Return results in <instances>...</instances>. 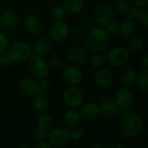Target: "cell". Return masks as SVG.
Here are the masks:
<instances>
[{"label":"cell","mask_w":148,"mask_h":148,"mask_svg":"<svg viewBox=\"0 0 148 148\" xmlns=\"http://www.w3.org/2000/svg\"><path fill=\"white\" fill-rule=\"evenodd\" d=\"M143 128V120L141 116L129 111L123 113L118 125V133L124 140H133L136 138Z\"/></svg>","instance_id":"cell-1"},{"label":"cell","mask_w":148,"mask_h":148,"mask_svg":"<svg viewBox=\"0 0 148 148\" xmlns=\"http://www.w3.org/2000/svg\"><path fill=\"white\" fill-rule=\"evenodd\" d=\"M110 35L103 27H95L89 31L84 39L85 48L94 52H103L110 45Z\"/></svg>","instance_id":"cell-2"},{"label":"cell","mask_w":148,"mask_h":148,"mask_svg":"<svg viewBox=\"0 0 148 148\" xmlns=\"http://www.w3.org/2000/svg\"><path fill=\"white\" fill-rule=\"evenodd\" d=\"M6 53L12 63H23L33 54L32 45L26 41L16 40L10 43Z\"/></svg>","instance_id":"cell-3"},{"label":"cell","mask_w":148,"mask_h":148,"mask_svg":"<svg viewBox=\"0 0 148 148\" xmlns=\"http://www.w3.org/2000/svg\"><path fill=\"white\" fill-rule=\"evenodd\" d=\"M26 62L27 70L32 78L40 80L46 79L49 76L50 69L44 56L33 53Z\"/></svg>","instance_id":"cell-4"},{"label":"cell","mask_w":148,"mask_h":148,"mask_svg":"<svg viewBox=\"0 0 148 148\" xmlns=\"http://www.w3.org/2000/svg\"><path fill=\"white\" fill-rule=\"evenodd\" d=\"M114 101L116 104L120 113L123 114L133 110L135 105V97L131 90L126 87H121L116 91Z\"/></svg>","instance_id":"cell-5"},{"label":"cell","mask_w":148,"mask_h":148,"mask_svg":"<svg viewBox=\"0 0 148 148\" xmlns=\"http://www.w3.org/2000/svg\"><path fill=\"white\" fill-rule=\"evenodd\" d=\"M107 61L112 66L121 68L127 65L131 58V53L125 46H114L111 48L107 54Z\"/></svg>","instance_id":"cell-6"},{"label":"cell","mask_w":148,"mask_h":148,"mask_svg":"<svg viewBox=\"0 0 148 148\" xmlns=\"http://www.w3.org/2000/svg\"><path fill=\"white\" fill-rule=\"evenodd\" d=\"M63 103L70 109L79 108L84 100V95L82 91L77 86L68 85L62 92Z\"/></svg>","instance_id":"cell-7"},{"label":"cell","mask_w":148,"mask_h":148,"mask_svg":"<svg viewBox=\"0 0 148 148\" xmlns=\"http://www.w3.org/2000/svg\"><path fill=\"white\" fill-rule=\"evenodd\" d=\"M70 34L69 24L64 20L54 21L49 27V36L52 42L58 44L65 43Z\"/></svg>","instance_id":"cell-8"},{"label":"cell","mask_w":148,"mask_h":148,"mask_svg":"<svg viewBox=\"0 0 148 148\" xmlns=\"http://www.w3.org/2000/svg\"><path fill=\"white\" fill-rule=\"evenodd\" d=\"M62 79L68 85H79L84 79V73L81 67L76 65L69 64L63 66L62 72Z\"/></svg>","instance_id":"cell-9"},{"label":"cell","mask_w":148,"mask_h":148,"mask_svg":"<svg viewBox=\"0 0 148 148\" xmlns=\"http://www.w3.org/2000/svg\"><path fill=\"white\" fill-rule=\"evenodd\" d=\"M115 11L113 9V6L103 3L99 5L94 11L93 17L94 21L100 27H105L108 24L114 19Z\"/></svg>","instance_id":"cell-10"},{"label":"cell","mask_w":148,"mask_h":148,"mask_svg":"<svg viewBox=\"0 0 148 148\" xmlns=\"http://www.w3.org/2000/svg\"><path fill=\"white\" fill-rule=\"evenodd\" d=\"M47 139L49 143L54 147H66L70 140L69 130L63 126H54L48 133Z\"/></svg>","instance_id":"cell-11"},{"label":"cell","mask_w":148,"mask_h":148,"mask_svg":"<svg viewBox=\"0 0 148 148\" xmlns=\"http://www.w3.org/2000/svg\"><path fill=\"white\" fill-rule=\"evenodd\" d=\"M88 52L84 45L74 44L68 50L67 56L71 64L81 66L88 62L89 57Z\"/></svg>","instance_id":"cell-12"},{"label":"cell","mask_w":148,"mask_h":148,"mask_svg":"<svg viewBox=\"0 0 148 148\" xmlns=\"http://www.w3.org/2000/svg\"><path fill=\"white\" fill-rule=\"evenodd\" d=\"M17 89L23 96L26 98H34L39 93L38 80L32 77L23 78L18 82Z\"/></svg>","instance_id":"cell-13"},{"label":"cell","mask_w":148,"mask_h":148,"mask_svg":"<svg viewBox=\"0 0 148 148\" xmlns=\"http://www.w3.org/2000/svg\"><path fill=\"white\" fill-rule=\"evenodd\" d=\"M94 80L97 86L102 89H107L113 85L114 82V75L110 69L104 66L96 69L94 75Z\"/></svg>","instance_id":"cell-14"},{"label":"cell","mask_w":148,"mask_h":148,"mask_svg":"<svg viewBox=\"0 0 148 148\" xmlns=\"http://www.w3.org/2000/svg\"><path fill=\"white\" fill-rule=\"evenodd\" d=\"M99 106H100V111H101V114L108 120H112L116 119L119 114H120V111L116 106V104L114 103V99H110V98H101L100 102L98 103Z\"/></svg>","instance_id":"cell-15"},{"label":"cell","mask_w":148,"mask_h":148,"mask_svg":"<svg viewBox=\"0 0 148 148\" xmlns=\"http://www.w3.org/2000/svg\"><path fill=\"white\" fill-rule=\"evenodd\" d=\"M23 24L28 33L33 36L41 34L43 30V24L41 17L35 13L28 14L24 18Z\"/></svg>","instance_id":"cell-16"},{"label":"cell","mask_w":148,"mask_h":148,"mask_svg":"<svg viewBox=\"0 0 148 148\" xmlns=\"http://www.w3.org/2000/svg\"><path fill=\"white\" fill-rule=\"evenodd\" d=\"M0 20L3 25V28L7 31H15L21 24L20 16L14 10H8L1 13Z\"/></svg>","instance_id":"cell-17"},{"label":"cell","mask_w":148,"mask_h":148,"mask_svg":"<svg viewBox=\"0 0 148 148\" xmlns=\"http://www.w3.org/2000/svg\"><path fill=\"white\" fill-rule=\"evenodd\" d=\"M82 119L86 120H95L101 115L100 106L97 102H88L84 104L81 109Z\"/></svg>","instance_id":"cell-18"},{"label":"cell","mask_w":148,"mask_h":148,"mask_svg":"<svg viewBox=\"0 0 148 148\" xmlns=\"http://www.w3.org/2000/svg\"><path fill=\"white\" fill-rule=\"evenodd\" d=\"M52 48H53L52 40L45 37L39 38L32 45L33 53L41 56H45L49 54L51 51Z\"/></svg>","instance_id":"cell-19"},{"label":"cell","mask_w":148,"mask_h":148,"mask_svg":"<svg viewBox=\"0 0 148 148\" xmlns=\"http://www.w3.org/2000/svg\"><path fill=\"white\" fill-rule=\"evenodd\" d=\"M85 0H62L61 5L69 14H78L85 8Z\"/></svg>","instance_id":"cell-20"},{"label":"cell","mask_w":148,"mask_h":148,"mask_svg":"<svg viewBox=\"0 0 148 148\" xmlns=\"http://www.w3.org/2000/svg\"><path fill=\"white\" fill-rule=\"evenodd\" d=\"M137 30H138V27L134 20L124 18V20L121 23L119 34H121V36L123 38L129 39L130 38L136 35Z\"/></svg>","instance_id":"cell-21"},{"label":"cell","mask_w":148,"mask_h":148,"mask_svg":"<svg viewBox=\"0 0 148 148\" xmlns=\"http://www.w3.org/2000/svg\"><path fill=\"white\" fill-rule=\"evenodd\" d=\"M136 75H137V72L134 66L127 64V65H125L121 67L119 77L122 83H124L126 85L134 83L135 80Z\"/></svg>","instance_id":"cell-22"},{"label":"cell","mask_w":148,"mask_h":148,"mask_svg":"<svg viewBox=\"0 0 148 148\" xmlns=\"http://www.w3.org/2000/svg\"><path fill=\"white\" fill-rule=\"evenodd\" d=\"M36 127L46 132L49 133L55 126V120L53 119L52 116H50L49 114L44 113H41L39 114V116L36 119Z\"/></svg>","instance_id":"cell-23"},{"label":"cell","mask_w":148,"mask_h":148,"mask_svg":"<svg viewBox=\"0 0 148 148\" xmlns=\"http://www.w3.org/2000/svg\"><path fill=\"white\" fill-rule=\"evenodd\" d=\"M82 116L76 109H69L63 115V122L68 127H74L80 125Z\"/></svg>","instance_id":"cell-24"},{"label":"cell","mask_w":148,"mask_h":148,"mask_svg":"<svg viewBox=\"0 0 148 148\" xmlns=\"http://www.w3.org/2000/svg\"><path fill=\"white\" fill-rule=\"evenodd\" d=\"M137 88L143 93H147L148 92V69H143L137 72L134 80Z\"/></svg>","instance_id":"cell-25"},{"label":"cell","mask_w":148,"mask_h":148,"mask_svg":"<svg viewBox=\"0 0 148 148\" xmlns=\"http://www.w3.org/2000/svg\"><path fill=\"white\" fill-rule=\"evenodd\" d=\"M49 101L47 95L38 93L33 98V107L39 113L46 112L49 107Z\"/></svg>","instance_id":"cell-26"},{"label":"cell","mask_w":148,"mask_h":148,"mask_svg":"<svg viewBox=\"0 0 148 148\" xmlns=\"http://www.w3.org/2000/svg\"><path fill=\"white\" fill-rule=\"evenodd\" d=\"M145 46V41L142 38L138 36H134L129 38L127 49L129 51L130 53H139L140 52Z\"/></svg>","instance_id":"cell-27"},{"label":"cell","mask_w":148,"mask_h":148,"mask_svg":"<svg viewBox=\"0 0 148 148\" xmlns=\"http://www.w3.org/2000/svg\"><path fill=\"white\" fill-rule=\"evenodd\" d=\"M89 65L95 69H99L104 67L107 64V57L102 52H94L88 57V59Z\"/></svg>","instance_id":"cell-28"},{"label":"cell","mask_w":148,"mask_h":148,"mask_svg":"<svg viewBox=\"0 0 148 148\" xmlns=\"http://www.w3.org/2000/svg\"><path fill=\"white\" fill-rule=\"evenodd\" d=\"M49 17L54 22L58 20H63V18L66 16V12L62 7L61 4H55L50 7L49 10Z\"/></svg>","instance_id":"cell-29"},{"label":"cell","mask_w":148,"mask_h":148,"mask_svg":"<svg viewBox=\"0 0 148 148\" xmlns=\"http://www.w3.org/2000/svg\"><path fill=\"white\" fill-rule=\"evenodd\" d=\"M69 133L70 140H75V141L82 140L85 137V134H86L85 129L79 125L76 126H74V127H71L70 130L69 131Z\"/></svg>","instance_id":"cell-30"},{"label":"cell","mask_w":148,"mask_h":148,"mask_svg":"<svg viewBox=\"0 0 148 148\" xmlns=\"http://www.w3.org/2000/svg\"><path fill=\"white\" fill-rule=\"evenodd\" d=\"M48 61V65L49 66L50 70H61L64 66V60L61 56L58 55H54L51 58H49Z\"/></svg>","instance_id":"cell-31"},{"label":"cell","mask_w":148,"mask_h":148,"mask_svg":"<svg viewBox=\"0 0 148 148\" xmlns=\"http://www.w3.org/2000/svg\"><path fill=\"white\" fill-rule=\"evenodd\" d=\"M131 2L129 0H116L114 3L113 9L115 12L124 14L127 10L131 6Z\"/></svg>","instance_id":"cell-32"},{"label":"cell","mask_w":148,"mask_h":148,"mask_svg":"<svg viewBox=\"0 0 148 148\" xmlns=\"http://www.w3.org/2000/svg\"><path fill=\"white\" fill-rule=\"evenodd\" d=\"M136 19L138 22L145 28H147L148 26V8L147 7H143V8H139L138 14L136 17Z\"/></svg>","instance_id":"cell-33"},{"label":"cell","mask_w":148,"mask_h":148,"mask_svg":"<svg viewBox=\"0 0 148 148\" xmlns=\"http://www.w3.org/2000/svg\"><path fill=\"white\" fill-rule=\"evenodd\" d=\"M120 25L121 23L114 19L109 24H108L104 28L109 35H118L120 33Z\"/></svg>","instance_id":"cell-34"},{"label":"cell","mask_w":148,"mask_h":148,"mask_svg":"<svg viewBox=\"0 0 148 148\" xmlns=\"http://www.w3.org/2000/svg\"><path fill=\"white\" fill-rule=\"evenodd\" d=\"M38 86H39V93L48 96V94L49 93L50 89H51V85H50L49 82L46 79H40V80H38Z\"/></svg>","instance_id":"cell-35"},{"label":"cell","mask_w":148,"mask_h":148,"mask_svg":"<svg viewBox=\"0 0 148 148\" xmlns=\"http://www.w3.org/2000/svg\"><path fill=\"white\" fill-rule=\"evenodd\" d=\"M139 8L134 6V4H131V6L127 10V11L123 14V17L125 19H130V20H134L136 19L137 14H138Z\"/></svg>","instance_id":"cell-36"},{"label":"cell","mask_w":148,"mask_h":148,"mask_svg":"<svg viewBox=\"0 0 148 148\" xmlns=\"http://www.w3.org/2000/svg\"><path fill=\"white\" fill-rule=\"evenodd\" d=\"M33 137H34V140L38 142V141H42V140H47V137H48V133L39 129V128H36L34 131H33Z\"/></svg>","instance_id":"cell-37"},{"label":"cell","mask_w":148,"mask_h":148,"mask_svg":"<svg viewBox=\"0 0 148 148\" xmlns=\"http://www.w3.org/2000/svg\"><path fill=\"white\" fill-rule=\"evenodd\" d=\"M9 44H10V40L8 37L4 33L0 31V53L5 52Z\"/></svg>","instance_id":"cell-38"},{"label":"cell","mask_w":148,"mask_h":148,"mask_svg":"<svg viewBox=\"0 0 148 148\" xmlns=\"http://www.w3.org/2000/svg\"><path fill=\"white\" fill-rule=\"evenodd\" d=\"M12 62L10 61L9 56L7 55L6 51L0 53V66L1 67H7L9 66Z\"/></svg>","instance_id":"cell-39"},{"label":"cell","mask_w":148,"mask_h":148,"mask_svg":"<svg viewBox=\"0 0 148 148\" xmlns=\"http://www.w3.org/2000/svg\"><path fill=\"white\" fill-rule=\"evenodd\" d=\"M132 4L138 8L148 7V0H129Z\"/></svg>","instance_id":"cell-40"},{"label":"cell","mask_w":148,"mask_h":148,"mask_svg":"<svg viewBox=\"0 0 148 148\" xmlns=\"http://www.w3.org/2000/svg\"><path fill=\"white\" fill-rule=\"evenodd\" d=\"M35 148H53V147L49 143V141L42 140V141L36 142Z\"/></svg>","instance_id":"cell-41"},{"label":"cell","mask_w":148,"mask_h":148,"mask_svg":"<svg viewBox=\"0 0 148 148\" xmlns=\"http://www.w3.org/2000/svg\"><path fill=\"white\" fill-rule=\"evenodd\" d=\"M140 64L143 69H148V53H145L140 60Z\"/></svg>","instance_id":"cell-42"},{"label":"cell","mask_w":148,"mask_h":148,"mask_svg":"<svg viewBox=\"0 0 148 148\" xmlns=\"http://www.w3.org/2000/svg\"><path fill=\"white\" fill-rule=\"evenodd\" d=\"M89 148H106L103 144L98 140H93L89 144Z\"/></svg>","instance_id":"cell-43"},{"label":"cell","mask_w":148,"mask_h":148,"mask_svg":"<svg viewBox=\"0 0 148 148\" xmlns=\"http://www.w3.org/2000/svg\"><path fill=\"white\" fill-rule=\"evenodd\" d=\"M106 148H127L125 145H123L122 143H120V142H114V143H112L110 145H108Z\"/></svg>","instance_id":"cell-44"},{"label":"cell","mask_w":148,"mask_h":148,"mask_svg":"<svg viewBox=\"0 0 148 148\" xmlns=\"http://www.w3.org/2000/svg\"><path fill=\"white\" fill-rule=\"evenodd\" d=\"M18 148H32L30 146H29V145H25V144H23V145H21L20 147H18Z\"/></svg>","instance_id":"cell-45"},{"label":"cell","mask_w":148,"mask_h":148,"mask_svg":"<svg viewBox=\"0 0 148 148\" xmlns=\"http://www.w3.org/2000/svg\"><path fill=\"white\" fill-rule=\"evenodd\" d=\"M2 29H3V25H2V23H1V20H0V31H1Z\"/></svg>","instance_id":"cell-46"},{"label":"cell","mask_w":148,"mask_h":148,"mask_svg":"<svg viewBox=\"0 0 148 148\" xmlns=\"http://www.w3.org/2000/svg\"><path fill=\"white\" fill-rule=\"evenodd\" d=\"M53 2H55V3H58V2H61L62 0H52Z\"/></svg>","instance_id":"cell-47"},{"label":"cell","mask_w":148,"mask_h":148,"mask_svg":"<svg viewBox=\"0 0 148 148\" xmlns=\"http://www.w3.org/2000/svg\"><path fill=\"white\" fill-rule=\"evenodd\" d=\"M56 148H68V147H56Z\"/></svg>","instance_id":"cell-48"}]
</instances>
